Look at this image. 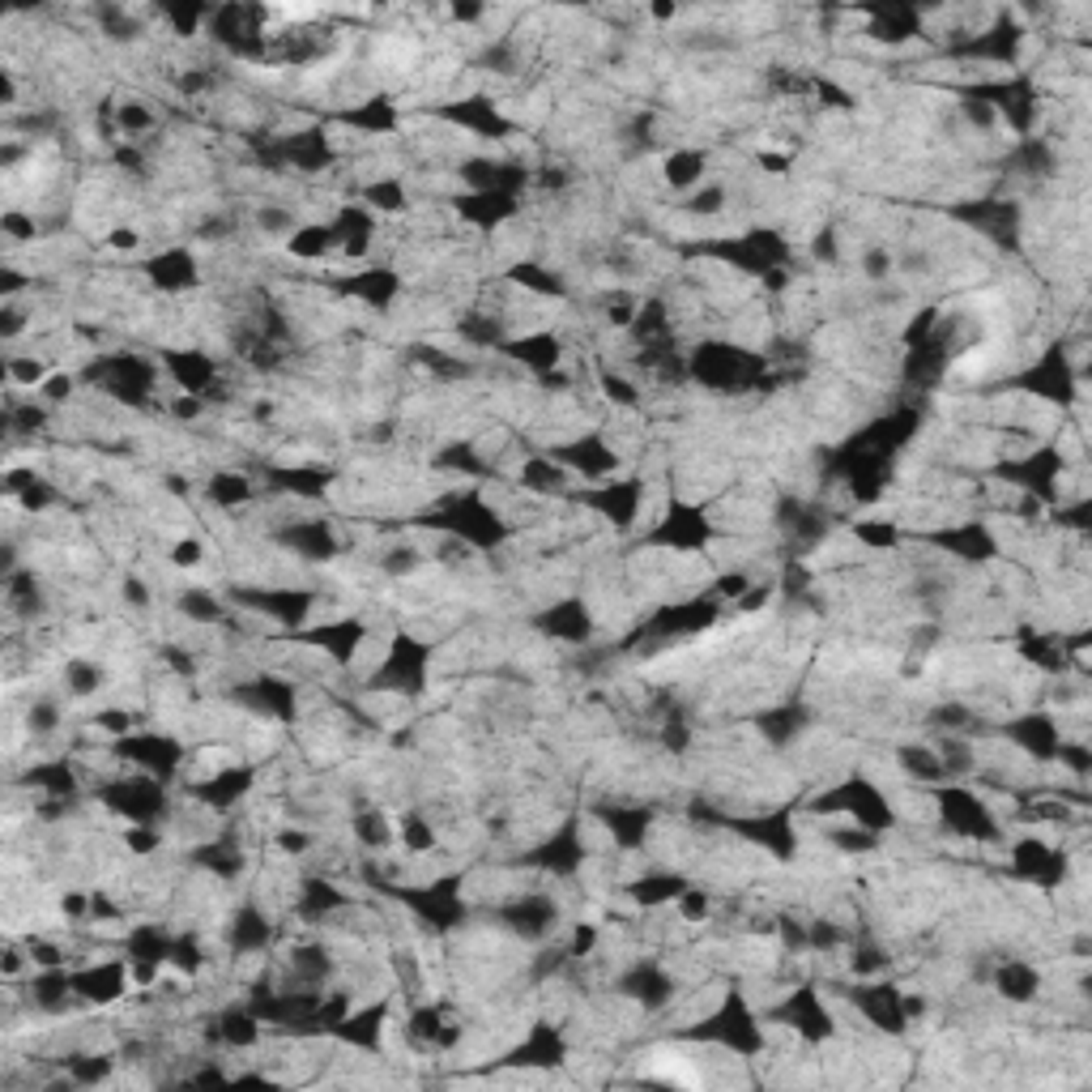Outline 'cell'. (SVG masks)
<instances>
[{"mask_svg":"<svg viewBox=\"0 0 1092 1092\" xmlns=\"http://www.w3.org/2000/svg\"><path fill=\"white\" fill-rule=\"evenodd\" d=\"M700 179H705V154L700 150H679V154L666 158V184L674 192H692Z\"/></svg>","mask_w":1092,"mask_h":1092,"instance_id":"52a82bcc","label":"cell"},{"mask_svg":"<svg viewBox=\"0 0 1092 1092\" xmlns=\"http://www.w3.org/2000/svg\"><path fill=\"white\" fill-rule=\"evenodd\" d=\"M862 269H866V277H888V269H892V256L879 248V252L866 256V265H862Z\"/></svg>","mask_w":1092,"mask_h":1092,"instance_id":"cb8c5ba5","label":"cell"},{"mask_svg":"<svg viewBox=\"0 0 1092 1092\" xmlns=\"http://www.w3.org/2000/svg\"><path fill=\"white\" fill-rule=\"evenodd\" d=\"M55 726H60L55 705H31V734H52Z\"/></svg>","mask_w":1092,"mask_h":1092,"instance_id":"7402d4cb","label":"cell"},{"mask_svg":"<svg viewBox=\"0 0 1092 1092\" xmlns=\"http://www.w3.org/2000/svg\"><path fill=\"white\" fill-rule=\"evenodd\" d=\"M124 597H129V602H137V607H150V594H145V585L137 581V576H129V581H124Z\"/></svg>","mask_w":1092,"mask_h":1092,"instance_id":"d4e9b609","label":"cell"},{"mask_svg":"<svg viewBox=\"0 0 1092 1092\" xmlns=\"http://www.w3.org/2000/svg\"><path fill=\"white\" fill-rule=\"evenodd\" d=\"M201 559H205V546H201L197 538H184L171 546V563H176V568H192V563H201Z\"/></svg>","mask_w":1092,"mask_h":1092,"instance_id":"44dd1931","label":"cell"},{"mask_svg":"<svg viewBox=\"0 0 1092 1092\" xmlns=\"http://www.w3.org/2000/svg\"><path fill=\"white\" fill-rule=\"evenodd\" d=\"M65 679H68V692H73V695H90L94 687L103 683V670H99V666H86V662H68L65 666Z\"/></svg>","mask_w":1092,"mask_h":1092,"instance_id":"2e32d148","label":"cell"},{"mask_svg":"<svg viewBox=\"0 0 1092 1092\" xmlns=\"http://www.w3.org/2000/svg\"><path fill=\"white\" fill-rule=\"evenodd\" d=\"M179 610H184L188 619H201V623H218L227 610L218 607V597L205 594V589H188L184 597H179Z\"/></svg>","mask_w":1092,"mask_h":1092,"instance_id":"7c38bea8","label":"cell"},{"mask_svg":"<svg viewBox=\"0 0 1092 1092\" xmlns=\"http://www.w3.org/2000/svg\"><path fill=\"white\" fill-rule=\"evenodd\" d=\"M9 375H13V385H22V388H43V380L52 372H47L43 359H9Z\"/></svg>","mask_w":1092,"mask_h":1092,"instance_id":"9a60e30c","label":"cell"},{"mask_svg":"<svg viewBox=\"0 0 1092 1092\" xmlns=\"http://www.w3.org/2000/svg\"><path fill=\"white\" fill-rule=\"evenodd\" d=\"M218 1037L227 1041V1046H239V1049H248V1046H256L261 1041V1020H256L248 1007H231V1012L222 1015V1025H218Z\"/></svg>","mask_w":1092,"mask_h":1092,"instance_id":"ba28073f","label":"cell"},{"mask_svg":"<svg viewBox=\"0 0 1092 1092\" xmlns=\"http://www.w3.org/2000/svg\"><path fill=\"white\" fill-rule=\"evenodd\" d=\"M777 1015H781L790 1028H798L806 1041H824V1037H832V1033H837V1028H832V1015L819 1007L816 986H803L794 999H785V1007Z\"/></svg>","mask_w":1092,"mask_h":1092,"instance_id":"7a4b0ae2","label":"cell"},{"mask_svg":"<svg viewBox=\"0 0 1092 1092\" xmlns=\"http://www.w3.org/2000/svg\"><path fill=\"white\" fill-rule=\"evenodd\" d=\"M683 210L687 214H721V210H726V188H721V184H708L705 192L687 197Z\"/></svg>","mask_w":1092,"mask_h":1092,"instance_id":"e0dca14e","label":"cell"},{"mask_svg":"<svg viewBox=\"0 0 1092 1092\" xmlns=\"http://www.w3.org/2000/svg\"><path fill=\"white\" fill-rule=\"evenodd\" d=\"M39 393H43L47 401H65L68 393H73V375H68V372H52L43 380V388H39Z\"/></svg>","mask_w":1092,"mask_h":1092,"instance_id":"603a6c76","label":"cell"},{"mask_svg":"<svg viewBox=\"0 0 1092 1092\" xmlns=\"http://www.w3.org/2000/svg\"><path fill=\"white\" fill-rule=\"evenodd\" d=\"M994 986H999V994H1003V999L1028 1003V999L1041 990V977H1037V969H1033V964H1025V960H1007L1003 969L994 973Z\"/></svg>","mask_w":1092,"mask_h":1092,"instance_id":"8992f818","label":"cell"},{"mask_svg":"<svg viewBox=\"0 0 1092 1092\" xmlns=\"http://www.w3.org/2000/svg\"><path fill=\"white\" fill-rule=\"evenodd\" d=\"M145 129H154L150 107H145V103H120V111H116V133L137 137V133H145Z\"/></svg>","mask_w":1092,"mask_h":1092,"instance_id":"4fadbf2b","label":"cell"},{"mask_svg":"<svg viewBox=\"0 0 1092 1092\" xmlns=\"http://www.w3.org/2000/svg\"><path fill=\"white\" fill-rule=\"evenodd\" d=\"M602 393H607L615 406H636V388L623 380V375H610V372H602Z\"/></svg>","mask_w":1092,"mask_h":1092,"instance_id":"d6986e66","label":"cell"},{"mask_svg":"<svg viewBox=\"0 0 1092 1092\" xmlns=\"http://www.w3.org/2000/svg\"><path fill=\"white\" fill-rule=\"evenodd\" d=\"M401 840H406L410 853H431V850H436V832L423 824V816H406V819H401Z\"/></svg>","mask_w":1092,"mask_h":1092,"instance_id":"5bb4252c","label":"cell"},{"mask_svg":"<svg viewBox=\"0 0 1092 1092\" xmlns=\"http://www.w3.org/2000/svg\"><path fill=\"white\" fill-rule=\"evenodd\" d=\"M853 534H858L866 546H896V525H888V521H871V525H853Z\"/></svg>","mask_w":1092,"mask_h":1092,"instance_id":"ac0fdd59","label":"cell"},{"mask_svg":"<svg viewBox=\"0 0 1092 1092\" xmlns=\"http://www.w3.org/2000/svg\"><path fill=\"white\" fill-rule=\"evenodd\" d=\"M287 252L299 261H325L329 252H337V235L325 222H312V227H295L287 239Z\"/></svg>","mask_w":1092,"mask_h":1092,"instance_id":"5b68a950","label":"cell"},{"mask_svg":"<svg viewBox=\"0 0 1092 1092\" xmlns=\"http://www.w3.org/2000/svg\"><path fill=\"white\" fill-rule=\"evenodd\" d=\"M68 977H73V994H78L81 1003L90 1007H111L120 1003L124 994H129V982H133V969H129V960H94V964H81V969H68Z\"/></svg>","mask_w":1092,"mask_h":1092,"instance_id":"6da1fadb","label":"cell"},{"mask_svg":"<svg viewBox=\"0 0 1092 1092\" xmlns=\"http://www.w3.org/2000/svg\"><path fill=\"white\" fill-rule=\"evenodd\" d=\"M145 274H150V282H154L158 290H188L197 287L201 274H197V261L184 252V248H171V252L154 256V261H145Z\"/></svg>","mask_w":1092,"mask_h":1092,"instance_id":"3957f363","label":"cell"},{"mask_svg":"<svg viewBox=\"0 0 1092 1092\" xmlns=\"http://www.w3.org/2000/svg\"><path fill=\"white\" fill-rule=\"evenodd\" d=\"M354 837L363 840L367 850H385V845H393V828L380 811H367V816L354 819Z\"/></svg>","mask_w":1092,"mask_h":1092,"instance_id":"30bf717a","label":"cell"},{"mask_svg":"<svg viewBox=\"0 0 1092 1092\" xmlns=\"http://www.w3.org/2000/svg\"><path fill=\"white\" fill-rule=\"evenodd\" d=\"M0 227H5V235H9L13 243L34 239V218H26V214H18V210L5 214V218H0Z\"/></svg>","mask_w":1092,"mask_h":1092,"instance_id":"ffe728a7","label":"cell"},{"mask_svg":"<svg viewBox=\"0 0 1092 1092\" xmlns=\"http://www.w3.org/2000/svg\"><path fill=\"white\" fill-rule=\"evenodd\" d=\"M248 496H252V486H248V478H243V474H218V478H210V499L218 508H239Z\"/></svg>","mask_w":1092,"mask_h":1092,"instance_id":"9c48e42d","label":"cell"},{"mask_svg":"<svg viewBox=\"0 0 1092 1092\" xmlns=\"http://www.w3.org/2000/svg\"><path fill=\"white\" fill-rule=\"evenodd\" d=\"M363 201L372 205V210L401 214V210H406V188H401L398 179H380V184H372V188L363 192Z\"/></svg>","mask_w":1092,"mask_h":1092,"instance_id":"8fae6325","label":"cell"},{"mask_svg":"<svg viewBox=\"0 0 1092 1092\" xmlns=\"http://www.w3.org/2000/svg\"><path fill=\"white\" fill-rule=\"evenodd\" d=\"M640 491H644L640 483H619V478H607V486H602V491L594 496V504L602 508V512H607L615 525H623V530H628L632 521L640 517Z\"/></svg>","mask_w":1092,"mask_h":1092,"instance_id":"277c9868","label":"cell"}]
</instances>
